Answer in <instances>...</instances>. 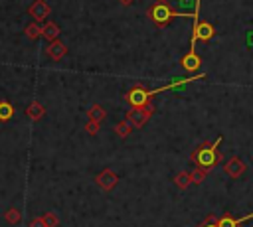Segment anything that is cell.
<instances>
[{
  "label": "cell",
  "instance_id": "6da1fadb",
  "mask_svg": "<svg viewBox=\"0 0 253 227\" xmlns=\"http://www.w3.org/2000/svg\"><path fill=\"white\" fill-rule=\"evenodd\" d=\"M221 136L215 138V142H204L202 146H198L194 152H192V160L198 164V168H213L219 160H221V154L217 152V146L221 144Z\"/></svg>",
  "mask_w": 253,
  "mask_h": 227
},
{
  "label": "cell",
  "instance_id": "7a4b0ae2",
  "mask_svg": "<svg viewBox=\"0 0 253 227\" xmlns=\"http://www.w3.org/2000/svg\"><path fill=\"white\" fill-rule=\"evenodd\" d=\"M178 16H182V18H194V14H188V12H174L172 8H170V4H168V0H156L154 4H152V8H148V18L156 24V26H166L172 18H178Z\"/></svg>",
  "mask_w": 253,
  "mask_h": 227
},
{
  "label": "cell",
  "instance_id": "3957f363",
  "mask_svg": "<svg viewBox=\"0 0 253 227\" xmlns=\"http://www.w3.org/2000/svg\"><path fill=\"white\" fill-rule=\"evenodd\" d=\"M154 113V109H152V105H144V107H134L128 114H126V122L132 126V128H140L148 118H150V114Z\"/></svg>",
  "mask_w": 253,
  "mask_h": 227
},
{
  "label": "cell",
  "instance_id": "277c9868",
  "mask_svg": "<svg viewBox=\"0 0 253 227\" xmlns=\"http://www.w3.org/2000/svg\"><path fill=\"white\" fill-rule=\"evenodd\" d=\"M150 97H152V93H150L148 89H144L142 85H136V87H132V89L126 93V103H128L132 109H134V107H144V105H148Z\"/></svg>",
  "mask_w": 253,
  "mask_h": 227
},
{
  "label": "cell",
  "instance_id": "5b68a950",
  "mask_svg": "<svg viewBox=\"0 0 253 227\" xmlns=\"http://www.w3.org/2000/svg\"><path fill=\"white\" fill-rule=\"evenodd\" d=\"M245 162L241 160V158H237V156H233V158H229L225 164H223V172L229 176V178H239L243 172H245Z\"/></svg>",
  "mask_w": 253,
  "mask_h": 227
},
{
  "label": "cell",
  "instance_id": "8992f818",
  "mask_svg": "<svg viewBox=\"0 0 253 227\" xmlns=\"http://www.w3.org/2000/svg\"><path fill=\"white\" fill-rule=\"evenodd\" d=\"M95 182H97V186H99V188H103L105 191H111V189L115 188V184L119 182V176H117L115 172H111V170H105V172L97 174Z\"/></svg>",
  "mask_w": 253,
  "mask_h": 227
},
{
  "label": "cell",
  "instance_id": "52a82bcc",
  "mask_svg": "<svg viewBox=\"0 0 253 227\" xmlns=\"http://www.w3.org/2000/svg\"><path fill=\"white\" fill-rule=\"evenodd\" d=\"M30 16L34 18V20H38V22H42V20H45L47 18V14H49V6L45 4V0H36L32 6H30Z\"/></svg>",
  "mask_w": 253,
  "mask_h": 227
},
{
  "label": "cell",
  "instance_id": "ba28073f",
  "mask_svg": "<svg viewBox=\"0 0 253 227\" xmlns=\"http://www.w3.org/2000/svg\"><path fill=\"white\" fill-rule=\"evenodd\" d=\"M45 53H47V57H51V59H55V61H59L65 53H67V47L59 41V39H55V41H51L47 47H45Z\"/></svg>",
  "mask_w": 253,
  "mask_h": 227
},
{
  "label": "cell",
  "instance_id": "9c48e42d",
  "mask_svg": "<svg viewBox=\"0 0 253 227\" xmlns=\"http://www.w3.org/2000/svg\"><path fill=\"white\" fill-rule=\"evenodd\" d=\"M251 217H253V213H249V215H245V217H239V219H233L231 215H223V217H219L217 227H239L241 223H245V221L251 219Z\"/></svg>",
  "mask_w": 253,
  "mask_h": 227
},
{
  "label": "cell",
  "instance_id": "30bf717a",
  "mask_svg": "<svg viewBox=\"0 0 253 227\" xmlns=\"http://www.w3.org/2000/svg\"><path fill=\"white\" fill-rule=\"evenodd\" d=\"M42 36L47 38L49 41H55L57 36H59V26H57L55 22H45V24L42 26Z\"/></svg>",
  "mask_w": 253,
  "mask_h": 227
},
{
  "label": "cell",
  "instance_id": "8fae6325",
  "mask_svg": "<svg viewBox=\"0 0 253 227\" xmlns=\"http://www.w3.org/2000/svg\"><path fill=\"white\" fill-rule=\"evenodd\" d=\"M26 113H28V116H30L32 120H40V118L43 116V113H45V111H43V107H42L38 101H32Z\"/></svg>",
  "mask_w": 253,
  "mask_h": 227
},
{
  "label": "cell",
  "instance_id": "7c38bea8",
  "mask_svg": "<svg viewBox=\"0 0 253 227\" xmlns=\"http://www.w3.org/2000/svg\"><path fill=\"white\" fill-rule=\"evenodd\" d=\"M14 114V109L8 101H0V120H10Z\"/></svg>",
  "mask_w": 253,
  "mask_h": 227
},
{
  "label": "cell",
  "instance_id": "4fadbf2b",
  "mask_svg": "<svg viewBox=\"0 0 253 227\" xmlns=\"http://www.w3.org/2000/svg\"><path fill=\"white\" fill-rule=\"evenodd\" d=\"M40 34H42V26H40V22H34V24H30V26L26 28V36H28L30 39H36Z\"/></svg>",
  "mask_w": 253,
  "mask_h": 227
},
{
  "label": "cell",
  "instance_id": "5bb4252c",
  "mask_svg": "<svg viewBox=\"0 0 253 227\" xmlns=\"http://www.w3.org/2000/svg\"><path fill=\"white\" fill-rule=\"evenodd\" d=\"M190 182H192V176H190L188 172H180V174H176V186H178V188L184 189Z\"/></svg>",
  "mask_w": 253,
  "mask_h": 227
},
{
  "label": "cell",
  "instance_id": "9a60e30c",
  "mask_svg": "<svg viewBox=\"0 0 253 227\" xmlns=\"http://www.w3.org/2000/svg\"><path fill=\"white\" fill-rule=\"evenodd\" d=\"M89 118L95 120V122H99L101 118H105V111H103L101 107H93V109L89 111Z\"/></svg>",
  "mask_w": 253,
  "mask_h": 227
},
{
  "label": "cell",
  "instance_id": "2e32d148",
  "mask_svg": "<svg viewBox=\"0 0 253 227\" xmlns=\"http://www.w3.org/2000/svg\"><path fill=\"white\" fill-rule=\"evenodd\" d=\"M130 128H132V126L125 120V122H121V124H117V126H115V132H117L119 136H126V134L130 132Z\"/></svg>",
  "mask_w": 253,
  "mask_h": 227
},
{
  "label": "cell",
  "instance_id": "e0dca14e",
  "mask_svg": "<svg viewBox=\"0 0 253 227\" xmlns=\"http://www.w3.org/2000/svg\"><path fill=\"white\" fill-rule=\"evenodd\" d=\"M4 217H6L8 223H18V219H20V211H18V209H8Z\"/></svg>",
  "mask_w": 253,
  "mask_h": 227
},
{
  "label": "cell",
  "instance_id": "ac0fdd59",
  "mask_svg": "<svg viewBox=\"0 0 253 227\" xmlns=\"http://www.w3.org/2000/svg\"><path fill=\"white\" fill-rule=\"evenodd\" d=\"M42 221H43L45 227H55V225H57V217H55L53 213H45V215L42 217Z\"/></svg>",
  "mask_w": 253,
  "mask_h": 227
},
{
  "label": "cell",
  "instance_id": "d6986e66",
  "mask_svg": "<svg viewBox=\"0 0 253 227\" xmlns=\"http://www.w3.org/2000/svg\"><path fill=\"white\" fill-rule=\"evenodd\" d=\"M206 172H208V168H198V170L192 174V182H198V184H200V182L206 178Z\"/></svg>",
  "mask_w": 253,
  "mask_h": 227
},
{
  "label": "cell",
  "instance_id": "ffe728a7",
  "mask_svg": "<svg viewBox=\"0 0 253 227\" xmlns=\"http://www.w3.org/2000/svg\"><path fill=\"white\" fill-rule=\"evenodd\" d=\"M85 128H87L91 134H95V132H97V122H89V124H85Z\"/></svg>",
  "mask_w": 253,
  "mask_h": 227
},
{
  "label": "cell",
  "instance_id": "44dd1931",
  "mask_svg": "<svg viewBox=\"0 0 253 227\" xmlns=\"http://www.w3.org/2000/svg\"><path fill=\"white\" fill-rule=\"evenodd\" d=\"M30 227H45V225H43V221H42V217H40V219H34V221L30 223Z\"/></svg>",
  "mask_w": 253,
  "mask_h": 227
},
{
  "label": "cell",
  "instance_id": "7402d4cb",
  "mask_svg": "<svg viewBox=\"0 0 253 227\" xmlns=\"http://www.w3.org/2000/svg\"><path fill=\"white\" fill-rule=\"evenodd\" d=\"M200 227H217V223H213V225H208V223H202Z\"/></svg>",
  "mask_w": 253,
  "mask_h": 227
},
{
  "label": "cell",
  "instance_id": "603a6c76",
  "mask_svg": "<svg viewBox=\"0 0 253 227\" xmlns=\"http://www.w3.org/2000/svg\"><path fill=\"white\" fill-rule=\"evenodd\" d=\"M121 2H123V4H130L132 0H121Z\"/></svg>",
  "mask_w": 253,
  "mask_h": 227
}]
</instances>
